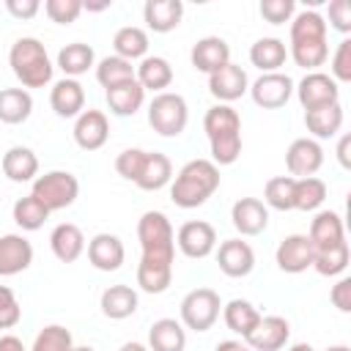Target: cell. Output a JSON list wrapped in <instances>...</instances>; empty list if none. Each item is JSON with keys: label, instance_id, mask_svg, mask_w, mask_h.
<instances>
[{"label": "cell", "instance_id": "6da1fadb", "mask_svg": "<svg viewBox=\"0 0 351 351\" xmlns=\"http://www.w3.org/2000/svg\"><path fill=\"white\" fill-rule=\"evenodd\" d=\"M137 239L143 247L137 266V285L145 293H165L173 282L176 233L162 211H145L137 222Z\"/></svg>", "mask_w": 351, "mask_h": 351}, {"label": "cell", "instance_id": "7a4b0ae2", "mask_svg": "<svg viewBox=\"0 0 351 351\" xmlns=\"http://www.w3.org/2000/svg\"><path fill=\"white\" fill-rule=\"evenodd\" d=\"M203 129L211 145V162L233 165L241 154V118L230 104H214L203 115Z\"/></svg>", "mask_w": 351, "mask_h": 351}, {"label": "cell", "instance_id": "3957f363", "mask_svg": "<svg viewBox=\"0 0 351 351\" xmlns=\"http://www.w3.org/2000/svg\"><path fill=\"white\" fill-rule=\"evenodd\" d=\"M219 189V167L211 159L186 162L170 184V200L178 208H197Z\"/></svg>", "mask_w": 351, "mask_h": 351}, {"label": "cell", "instance_id": "277c9868", "mask_svg": "<svg viewBox=\"0 0 351 351\" xmlns=\"http://www.w3.org/2000/svg\"><path fill=\"white\" fill-rule=\"evenodd\" d=\"M8 66L14 71V77L22 82V88H44L52 82V60L47 55V47L33 38V36H22L11 44L8 49Z\"/></svg>", "mask_w": 351, "mask_h": 351}, {"label": "cell", "instance_id": "5b68a950", "mask_svg": "<svg viewBox=\"0 0 351 351\" xmlns=\"http://www.w3.org/2000/svg\"><path fill=\"white\" fill-rule=\"evenodd\" d=\"M186 121H189V107H186L181 93L162 90V93H156L151 99V104H148V123H151V129L156 134L178 137L186 129Z\"/></svg>", "mask_w": 351, "mask_h": 351}, {"label": "cell", "instance_id": "8992f818", "mask_svg": "<svg viewBox=\"0 0 351 351\" xmlns=\"http://www.w3.org/2000/svg\"><path fill=\"white\" fill-rule=\"evenodd\" d=\"M33 197H38L49 211L69 208L80 195V181L69 170H49L44 176H36L33 181Z\"/></svg>", "mask_w": 351, "mask_h": 351}, {"label": "cell", "instance_id": "52a82bcc", "mask_svg": "<svg viewBox=\"0 0 351 351\" xmlns=\"http://www.w3.org/2000/svg\"><path fill=\"white\" fill-rule=\"evenodd\" d=\"M219 313L222 302L214 288H195L181 299V324L192 332H208Z\"/></svg>", "mask_w": 351, "mask_h": 351}, {"label": "cell", "instance_id": "ba28073f", "mask_svg": "<svg viewBox=\"0 0 351 351\" xmlns=\"http://www.w3.org/2000/svg\"><path fill=\"white\" fill-rule=\"evenodd\" d=\"M293 90H296V99L304 107V112L340 101V85L324 71H307L302 77V82L293 85Z\"/></svg>", "mask_w": 351, "mask_h": 351}, {"label": "cell", "instance_id": "9c48e42d", "mask_svg": "<svg viewBox=\"0 0 351 351\" xmlns=\"http://www.w3.org/2000/svg\"><path fill=\"white\" fill-rule=\"evenodd\" d=\"M176 244H178V250L186 258L200 261V258H208L214 252V247H217V230L206 219H189V222H184L178 228Z\"/></svg>", "mask_w": 351, "mask_h": 351}, {"label": "cell", "instance_id": "30bf717a", "mask_svg": "<svg viewBox=\"0 0 351 351\" xmlns=\"http://www.w3.org/2000/svg\"><path fill=\"white\" fill-rule=\"evenodd\" d=\"M250 96L258 107L263 110H277L282 107L291 96H293V80L282 71H271V74H261L252 85H250Z\"/></svg>", "mask_w": 351, "mask_h": 351}, {"label": "cell", "instance_id": "8fae6325", "mask_svg": "<svg viewBox=\"0 0 351 351\" xmlns=\"http://www.w3.org/2000/svg\"><path fill=\"white\" fill-rule=\"evenodd\" d=\"M285 165H288V173L291 178H307V176H315L324 165V148L318 140L313 137H299L288 145L285 151Z\"/></svg>", "mask_w": 351, "mask_h": 351}, {"label": "cell", "instance_id": "7c38bea8", "mask_svg": "<svg viewBox=\"0 0 351 351\" xmlns=\"http://www.w3.org/2000/svg\"><path fill=\"white\" fill-rule=\"evenodd\" d=\"M247 90H250V77L236 63H225L222 69H217L214 74H208V93L219 104H230V101L241 99Z\"/></svg>", "mask_w": 351, "mask_h": 351}, {"label": "cell", "instance_id": "4fadbf2b", "mask_svg": "<svg viewBox=\"0 0 351 351\" xmlns=\"http://www.w3.org/2000/svg\"><path fill=\"white\" fill-rule=\"evenodd\" d=\"M274 261L277 266L285 271V274H302L313 266V244L304 233H291L285 236L280 244H277V252H274Z\"/></svg>", "mask_w": 351, "mask_h": 351}, {"label": "cell", "instance_id": "5bb4252c", "mask_svg": "<svg viewBox=\"0 0 351 351\" xmlns=\"http://www.w3.org/2000/svg\"><path fill=\"white\" fill-rule=\"evenodd\" d=\"M291 337V324L282 315H261L258 326L244 337L252 351H280Z\"/></svg>", "mask_w": 351, "mask_h": 351}, {"label": "cell", "instance_id": "9a60e30c", "mask_svg": "<svg viewBox=\"0 0 351 351\" xmlns=\"http://www.w3.org/2000/svg\"><path fill=\"white\" fill-rule=\"evenodd\" d=\"M217 263H219V271L225 277L239 280V277H247L255 269V252L241 239H225L217 250Z\"/></svg>", "mask_w": 351, "mask_h": 351}, {"label": "cell", "instance_id": "2e32d148", "mask_svg": "<svg viewBox=\"0 0 351 351\" xmlns=\"http://www.w3.org/2000/svg\"><path fill=\"white\" fill-rule=\"evenodd\" d=\"M110 137V123L101 110H82L74 121V143L82 151H99Z\"/></svg>", "mask_w": 351, "mask_h": 351}, {"label": "cell", "instance_id": "e0dca14e", "mask_svg": "<svg viewBox=\"0 0 351 351\" xmlns=\"http://www.w3.org/2000/svg\"><path fill=\"white\" fill-rule=\"evenodd\" d=\"M230 222L241 236H258L269 225V208L258 197H239L230 208Z\"/></svg>", "mask_w": 351, "mask_h": 351}, {"label": "cell", "instance_id": "ac0fdd59", "mask_svg": "<svg viewBox=\"0 0 351 351\" xmlns=\"http://www.w3.org/2000/svg\"><path fill=\"white\" fill-rule=\"evenodd\" d=\"M33 263V244L22 233L0 236V277H14Z\"/></svg>", "mask_w": 351, "mask_h": 351}, {"label": "cell", "instance_id": "d6986e66", "mask_svg": "<svg viewBox=\"0 0 351 351\" xmlns=\"http://www.w3.org/2000/svg\"><path fill=\"white\" fill-rule=\"evenodd\" d=\"M310 244H313V252H321V250H332V247H340L346 244V228H343V219L337 211H318L310 222V233H307Z\"/></svg>", "mask_w": 351, "mask_h": 351}, {"label": "cell", "instance_id": "ffe728a7", "mask_svg": "<svg viewBox=\"0 0 351 351\" xmlns=\"http://www.w3.org/2000/svg\"><path fill=\"white\" fill-rule=\"evenodd\" d=\"M123 258H126L123 241L112 233H96L88 241V261L99 271H118L123 266Z\"/></svg>", "mask_w": 351, "mask_h": 351}, {"label": "cell", "instance_id": "44dd1931", "mask_svg": "<svg viewBox=\"0 0 351 351\" xmlns=\"http://www.w3.org/2000/svg\"><path fill=\"white\" fill-rule=\"evenodd\" d=\"M189 60H192V66L197 71L214 74L217 69H222L225 63H230V47L219 36H206V38L195 41V47L189 52Z\"/></svg>", "mask_w": 351, "mask_h": 351}, {"label": "cell", "instance_id": "7402d4cb", "mask_svg": "<svg viewBox=\"0 0 351 351\" xmlns=\"http://www.w3.org/2000/svg\"><path fill=\"white\" fill-rule=\"evenodd\" d=\"M49 107L60 118H77L85 110V88L71 77L58 80L49 90Z\"/></svg>", "mask_w": 351, "mask_h": 351}, {"label": "cell", "instance_id": "603a6c76", "mask_svg": "<svg viewBox=\"0 0 351 351\" xmlns=\"http://www.w3.org/2000/svg\"><path fill=\"white\" fill-rule=\"evenodd\" d=\"M49 247L60 263H74L85 252V236L74 222H60L49 233Z\"/></svg>", "mask_w": 351, "mask_h": 351}, {"label": "cell", "instance_id": "cb8c5ba5", "mask_svg": "<svg viewBox=\"0 0 351 351\" xmlns=\"http://www.w3.org/2000/svg\"><path fill=\"white\" fill-rule=\"evenodd\" d=\"M184 16V3L181 0H148L143 5V19L148 30L154 33H170L181 25Z\"/></svg>", "mask_w": 351, "mask_h": 351}, {"label": "cell", "instance_id": "d4e9b609", "mask_svg": "<svg viewBox=\"0 0 351 351\" xmlns=\"http://www.w3.org/2000/svg\"><path fill=\"white\" fill-rule=\"evenodd\" d=\"M3 173L14 184L36 181V176H38V156L27 145H11L3 154Z\"/></svg>", "mask_w": 351, "mask_h": 351}, {"label": "cell", "instance_id": "484cf974", "mask_svg": "<svg viewBox=\"0 0 351 351\" xmlns=\"http://www.w3.org/2000/svg\"><path fill=\"white\" fill-rule=\"evenodd\" d=\"M134 80L143 85V90L162 93V90L170 88V82H173V66H170L167 58L145 55V58L140 60V66H134Z\"/></svg>", "mask_w": 351, "mask_h": 351}, {"label": "cell", "instance_id": "4316f807", "mask_svg": "<svg viewBox=\"0 0 351 351\" xmlns=\"http://www.w3.org/2000/svg\"><path fill=\"white\" fill-rule=\"evenodd\" d=\"M186 329L176 318H159L148 329V351H184Z\"/></svg>", "mask_w": 351, "mask_h": 351}, {"label": "cell", "instance_id": "83f0119b", "mask_svg": "<svg viewBox=\"0 0 351 351\" xmlns=\"http://www.w3.org/2000/svg\"><path fill=\"white\" fill-rule=\"evenodd\" d=\"M285 58H288V47L282 38L274 36H263L250 47V63L263 74L280 71V66H285Z\"/></svg>", "mask_w": 351, "mask_h": 351}, {"label": "cell", "instance_id": "f1b7e54d", "mask_svg": "<svg viewBox=\"0 0 351 351\" xmlns=\"http://www.w3.org/2000/svg\"><path fill=\"white\" fill-rule=\"evenodd\" d=\"M99 307L107 318L123 321V318L134 315V310H137V291L132 285H123V282L110 285V288H104V293L99 299Z\"/></svg>", "mask_w": 351, "mask_h": 351}, {"label": "cell", "instance_id": "f546056e", "mask_svg": "<svg viewBox=\"0 0 351 351\" xmlns=\"http://www.w3.org/2000/svg\"><path fill=\"white\" fill-rule=\"evenodd\" d=\"M143 104H145V90L137 80H129V82L115 85V88L107 90V107H110L112 115H121V118L134 115Z\"/></svg>", "mask_w": 351, "mask_h": 351}, {"label": "cell", "instance_id": "4dcf8cb0", "mask_svg": "<svg viewBox=\"0 0 351 351\" xmlns=\"http://www.w3.org/2000/svg\"><path fill=\"white\" fill-rule=\"evenodd\" d=\"M33 112V96L25 88H3L0 90V121L8 126L25 123Z\"/></svg>", "mask_w": 351, "mask_h": 351}, {"label": "cell", "instance_id": "1f68e13d", "mask_svg": "<svg viewBox=\"0 0 351 351\" xmlns=\"http://www.w3.org/2000/svg\"><path fill=\"white\" fill-rule=\"evenodd\" d=\"M170 178H173V165H170V159H167L165 154H159V151H148V156H145V162H143V170H140V176H137L134 184H137L140 189H145V192H156V189L167 186Z\"/></svg>", "mask_w": 351, "mask_h": 351}, {"label": "cell", "instance_id": "d6a6232c", "mask_svg": "<svg viewBox=\"0 0 351 351\" xmlns=\"http://www.w3.org/2000/svg\"><path fill=\"white\" fill-rule=\"evenodd\" d=\"M222 318H225V326L233 332V335H241V340L258 326L261 321V313L255 310L252 302L247 299H230L228 304H222Z\"/></svg>", "mask_w": 351, "mask_h": 351}, {"label": "cell", "instance_id": "836d02e7", "mask_svg": "<svg viewBox=\"0 0 351 351\" xmlns=\"http://www.w3.org/2000/svg\"><path fill=\"white\" fill-rule=\"evenodd\" d=\"M93 63H96V52L90 44H82V41H71L58 52V69L71 80L93 69Z\"/></svg>", "mask_w": 351, "mask_h": 351}, {"label": "cell", "instance_id": "e575fe53", "mask_svg": "<svg viewBox=\"0 0 351 351\" xmlns=\"http://www.w3.org/2000/svg\"><path fill=\"white\" fill-rule=\"evenodd\" d=\"M304 126H307V132H310L315 140L335 137V134L340 132V126H343V107H340V101L304 112Z\"/></svg>", "mask_w": 351, "mask_h": 351}, {"label": "cell", "instance_id": "d590c367", "mask_svg": "<svg viewBox=\"0 0 351 351\" xmlns=\"http://www.w3.org/2000/svg\"><path fill=\"white\" fill-rule=\"evenodd\" d=\"M112 49H115L118 58H123L129 63L132 60H143L145 52H148V33L143 27H137V25H126V27L115 30Z\"/></svg>", "mask_w": 351, "mask_h": 351}, {"label": "cell", "instance_id": "8d00e7d4", "mask_svg": "<svg viewBox=\"0 0 351 351\" xmlns=\"http://www.w3.org/2000/svg\"><path fill=\"white\" fill-rule=\"evenodd\" d=\"M96 80L104 90L115 88V85H123L129 80H134V66L118 55H107L96 63Z\"/></svg>", "mask_w": 351, "mask_h": 351}, {"label": "cell", "instance_id": "74e56055", "mask_svg": "<svg viewBox=\"0 0 351 351\" xmlns=\"http://www.w3.org/2000/svg\"><path fill=\"white\" fill-rule=\"evenodd\" d=\"M326 200V184L315 176L293 178V208L296 211H315Z\"/></svg>", "mask_w": 351, "mask_h": 351}, {"label": "cell", "instance_id": "f35d334b", "mask_svg": "<svg viewBox=\"0 0 351 351\" xmlns=\"http://www.w3.org/2000/svg\"><path fill=\"white\" fill-rule=\"evenodd\" d=\"M49 208L38 200V197H33V195H25V197H19L16 203H14V222L22 228V230H38L47 219H49Z\"/></svg>", "mask_w": 351, "mask_h": 351}, {"label": "cell", "instance_id": "ab89813d", "mask_svg": "<svg viewBox=\"0 0 351 351\" xmlns=\"http://www.w3.org/2000/svg\"><path fill=\"white\" fill-rule=\"evenodd\" d=\"M348 241L340 244V247H332V250H321V252H313V269L321 274V277H337L348 269Z\"/></svg>", "mask_w": 351, "mask_h": 351}, {"label": "cell", "instance_id": "60d3db41", "mask_svg": "<svg viewBox=\"0 0 351 351\" xmlns=\"http://www.w3.org/2000/svg\"><path fill=\"white\" fill-rule=\"evenodd\" d=\"M263 203L266 208L277 211H291L293 208V178L291 176H274L266 181L263 189Z\"/></svg>", "mask_w": 351, "mask_h": 351}, {"label": "cell", "instance_id": "b9f144b4", "mask_svg": "<svg viewBox=\"0 0 351 351\" xmlns=\"http://www.w3.org/2000/svg\"><path fill=\"white\" fill-rule=\"evenodd\" d=\"M71 348H74L71 332H69L66 326H60V324L44 326V329L36 335L33 346H30V351H71Z\"/></svg>", "mask_w": 351, "mask_h": 351}, {"label": "cell", "instance_id": "7bdbcfd3", "mask_svg": "<svg viewBox=\"0 0 351 351\" xmlns=\"http://www.w3.org/2000/svg\"><path fill=\"white\" fill-rule=\"evenodd\" d=\"M145 156H148V151H143V148H126V151H121V154L115 156V170H118V176H123L126 181H137Z\"/></svg>", "mask_w": 351, "mask_h": 351}, {"label": "cell", "instance_id": "ee69618b", "mask_svg": "<svg viewBox=\"0 0 351 351\" xmlns=\"http://www.w3.org/2000/svg\"><path fill=\"white\" fill-rule=\"evenodd\" d=\"M44 11L52 22L58 25H71L77 22V16L82 14V3L80 0H47L44 3Z\"/></svg>", "mask_w": 351, "mask_h": 351}, {"label": "cell", "instance_id": "f6af8a7d", "mask_svg": "<svg viewBox=\"0 0 351 351\" xmlns=\"http://www.w3.org/2000/svg\"><path fill=\"white\" fill-rule=\"evenodd\" d=\"M293 14H296L293 0H261V16L269 25H285L293 19Z\"/></svg>", "mask_w": 351, "mask_h": 351}, {"label": "cell", "instance_id": "bcb514c9", "mask_svg": "<svg viewBox=\"0 0 351 351\" xmlns=\"http://www.w3.org/2000/svg\"><path fill=\"white\" fill-rule=\"evenodd\" d=\"M337 85L351 80V38H343L332 55V74H329Z\"/></svg>", "mask_w": 351, "mask_h": 351}, {"label": "cell", "instance_id": "7dc6e473", "mask_svg": "<svg viewBox=\"0 0 351 351\" xmlns=\"http://www.w3.org/2000/svg\"><path fill=\"white\" fill-rule=\"evenodd\" d=\"M19 318H22V307L14 296V291L8 285H0V329L16 326Z\"/></svg>", "mask_w": 351, "mask_h": 351}, {"label": "cell", "instance_id": "c3c4849f", "mask_svg": "<svg viewBox=\"0 0 351 351\" xmlns=\"http://www.w3.org/2000/svg\"><path fill=\"white\" fill-rule=\"evenodd\" d=\"M329 22L337 33H351V3L348 0H332L329 3Z\"/></svg>", "mask_w": 351, "mask_h": 351}, {"label": "cell", "instance_id": "681fc988", "mask_svg": "<svg viewBox=\"0 0 351 351\" xmlns=\"http://www.w3.org/2000/svg\"><path fill=\"white\" fill-rule=\"evenodd\" d=\"M329 299H332V304H335L340 313H351V277H340V280L332 285Z\"/></svg>", "mask_w": 351, "mask_h": 351}, {"label": "cell", "instance_id": "f907efd6", "mask_svg": "<svg viewBox=\"0 0 351 351\" xmlns=\"http://www.w3.org/2000/svg\"><path fill=\"white\" fill-rule=\"evenodd\" d=\"M38 0H5V11L14 19H33L38 14Z\"/></svg>", "mask_w": 351, "mask_h": 351}, {"label": "cell", "instance_id": "816d5d0a", "mask_svg": "<svg viewBox=\"0 0 351 351\" xmlns=\"http://www.w3.org/2000/svg\"><path fill=\"white\" fill-rule=\"evenodd\" d=\"M0 351H25V346L16 335H0Z\"/></svg>", "mask_w": 351, "mask_h": 351}, {"label": "cell", "instance_id": "f5cc1de1", "mask_svg": "<svg viewBox=\"0 0 351 351\" xmlns=\"http://www.w3.org/2000/svg\"><path fill=\"white\" fill-rule=\"evenodd\" d=\"M348 148H351V137L346 134V137H340V143H337V159H340V165H343V167H351Z\"/></svg>", "mask_w": 351, "mask_h": 351}, {"label": "cell", "instance_id": "db71d44e", "mask_svg": "<svg viewBox=\"0 0 351 351\" xmlns=\"http://www.w3.org/2000/svg\"><path fill=\"white\" fill-rule=\"evenodd\" d=\"M214 351H252V348L247 343H241V340H222V343H217Z\"/></svg>", "mask_w": 351, "mask_h": 351}, {"label": "cell", "instance_id": "11a10c76", "mask_svg": "<svg viewBox=\"0 0 351 351\" xmlns=\"http://www.w3.org/2000/svg\"><path fill=\"white\" fill-rule=\"evenodd\" d=\"M118 351H148V346H143V343H134V340H132V343H123Z\"/></svg>", "mask_w": 351, "mask_h": 351}, {"label": "cell", "instance_id": "9f6ffc18", "mask_svg": "<svg viewBox=\"0 0 351 351\" xmlns=\"http://www.w3.org/2000/svg\"><path fill=\"white\" fill-rule=\"evenodd\" d=\"M288 351H313V346L310 343H293Z\"/></svg>", "mask_w": 351, "mask_h": 351}, {"label": "cell", "instance_id": "6f0895ef", "mask_svg": "<svg viewBox=\"0 0 351 351\" xmlns=\"http://www.w3.org/2000/svg\"><path fill=\"white\" fill-rule=\"evenodd\" d=\"M326 351H351V348H348V346H329Z\"/></svg>", "mask_w": 351, "mask_h": 351}, {"label": "cell", "instance_id": "680465c9", "mask_svg": "<svg viewBox=\"0 0 351 351\" xmlns=\"http://www.w3.org/2000/svg\"><path fill=\"white\" fill-rule=\"evenodd\" d=\"M71 351H96V348H90V346H74Z\"/></svg>", "mask_w": 351, "mask_h": 351}]
</instances>
